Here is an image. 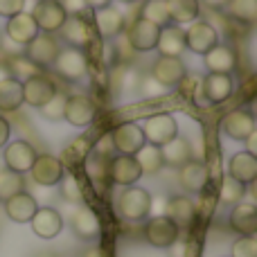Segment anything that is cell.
<instances>
[{"label":"cell","mask_w":257,"mask_h":257,"mask_svg":"<svg viewBox=\"0 0 257 257\" xmlns=\"http://www.w3.org/2000/svg\"><path fill=\"white\" fill-rule=\"evenodd\" d=\"M140 128H142V136H145V142L154 147L167 145L172 138L178 136V124L174 120V115H169V113L149 115L147 120L140 122Z\"/></svg>","instance_id":"6da1fadb"},{"label":"cell","mask_w":257,"mask_h":257,"mask_svg":"<svg viewBox=\"0 0 257 257\" xmlns=\"http://www.w3.org/2000/svg\"><path fill=\"white\" fill-rule=\"evenodd\" d=\"M151 199H154V196H151L145 187L131 185L120 194L117 210H120V214L126 219V221H142V219L149 217Z\"/></svg>","instance_id":"7a4b0ae2"},{"label":"cell","mask_w":257,"mask_h":257,"mask_svg":"<svg viewBox=\"0 0 257 257\" xmlns=\"http://www.w3.org/2000/svg\"><path fill=\"white\" fill-rule=\"evenodd\" d=\"M54 72L66 81H81L88 75V57L84 50L77 48H63L59 50V57L54 59Z\"/></svg>","instance_id":"3957f363"},{"label":"cell","mask_w":257,"mask_h":257,"mask_svg":"<svg viewBox=\"0 0 257 257\" xmlns=\"http://www.w3.org/2000/svg\"><path fill=\"white\" fill-rule=\"evenodd\" d=\"M30 14L36 21L39 30L45 32V34L59 32L63 27V23L68 21V14H66V9L61 7L59 0H36Z\"/></svg>","instance_id":"277c9868"},{"label":"cell","mask_w":257,"mask_h":257,"mask_svg":"<svg viewBox=\"0 0 257 257\" xmlns=\"http://www.w3.org/2000/svg\"><path fill=\"white\" fill-rule=\"evenodd\" d=\"M3 165L5 169H12V172L16 174H27L32 169V165H34L36 160V149L30 145L27 140H14V142H7V145L3 147Z\"/></svg>","instance_id":"5b68a950"},{"label":"cell","mask_w":257,"mask_h":257,"mask_svg":"<svg viewBox=\"0 0 257 257\" xmlns=\"http://www.w3.org/2000/svg\"><path fill=\"white\" fill-rule=\"evenodd\" d=\"M23 50H25L23 54H25V57L34 63V66L50 68L54 63V59L59 57V50H61V48H59V41L54 39L52 34L39 32V34H36Z\"/></svg>","instance_id":"8992f818"},{"label":"cell","mask_w":257,"mask_h":257,"mask_svg":"<svg viewBox=\"0 0 257 257\" xmlns=\"http://www.w3.org/2000/svg\"><path fill=\"white\" fill-rule=\"evenodd\" d=\"M178 237H181V228L165 214L163 217H151L145 223V239L154 248H169Z\"/></svg>","instance_id":"52a82bcc"},{"label":"cell","mask_w":257,"mask_h":257,"mask_svg":"<svg viewBox=\"0 0 257 257\" xmlns=\"http://www.w3.org/2000/svg\"><path fill=\"white\" fill-rule=\"evenodd\" d=\"M95 102L88 95H70L66 97V108H63V120L75 128H86L95 120Z\"/></svg>","instance_id":"ba28073f"},{"label":"cell","mask_w":257,"mask_h":257,"mask_svg":"<svg viewBox=\"0 0 257 257\" xmlns=\"http://www.w3.org/2000/svg\"><path fill=\"white\" fill-rule=\"evenodd\" d=\"M219 43V34L208 21H201L196 18L194 23H190V27L185 30V48L194 54L203 57L210 48Z\"/></svg>","instance_id":"9c48e42d"},{"label":"cell","mask_w":257,"mask_h":257,"mask_svg":"<svg viewBox=\"0 0 257 257\" xmlns=\"http://www.w3.org/2000/svg\"><path fill=\"white\" fill-rule=\"evenodd\" d=\"M30 174H32V178H34L36 185L54 187V185H59V181L63 178L66 167H63L61 158H57V156L41 154V156H36V160H34V165H32Z\"/></svg>","instance_id":"30bf717a"},{"label":"cell","mask_w":257,"mask_h":257,"mask_svg":"<svg viewBox=\"0 0 257 257\" xmlns=\"http://www.w3.org/2000/svg\"><path fill=\"white\" fill-rule=\"evenodd\" d=\"M158 34H160L158 25H154V23L138 16L136 21L131 23V27L126 30L124 39H126L128 48L136 50V52H149V50H154L156 43H158Z\"/></svg>","instance_id":"8fae6325"},{"label":"cell","mask_w":257,"mask_h":257,"mask_svg":"<svg viewBox=\"0 0 257 257\" xmlns=\"http://www.w3.org/2000/svg\"><path fill=\"white\" fill-rule=\"evenodd\" d=\"M149 75L156 81H160L165 88H172V86L183 84V79L187 77V68L181 57H158L151 66Z\"/></svg>","instance_id":"7c38bea8"},{"label":"cell","mask_w":257,"mask_h":257,"mask_svg":"<svg viewBox=\"0 0 257 257\" xmlns=\"http://www.w3.org/2000/svg\"><path fill=\"white\" fill-rule=\"evenodd\" d=\"M140 178H142V169L133 156L117 154L111 158V163H108V181L111 183L122 185V187H131Z\"/></svg>","instance_id":"4fadbf2b"},{"label":"cell","mask_w":257,"mask_h":257,"mask_svg":"<svg viewBox=\"0 0 257 257\" xmlns=\"http://www.w3.org/2000/svg\"><path fill=\"white\" fill-rule=\"evenodd\" d=\"M39 32L41 30H39V25H36V21L32 18V14L30 12H21V14H16V16H9L7 18L3 34L7 36L9 41H14L16 45L25 48V45L30 43V41L39 34Z\"/></svg>","instance_id":"5bb4252c"},{"label":"cell","mask_w":257,"mask_h":257,"mask_svg":"<svg viewBox=\"0 0 257 257\" xmlns=\"http://www.w3.org/2000/svg\"><path fill=\"white\" fill-rule=\"evenodd\" d=\"M113 140V149H117V154L124 156H136V151L145 145V136H142V128L136 122H124L111 133Z\"/></svg>","instance_id":"9a60e30c"},{"label":"cell","mask_w":257,"mask_h":257,"mask_svg":"<svg viewBox=\"0 0 257 257\" xmlns=\"http://www.w3.org/2000/svg\"><path fill=\"white\" fill-rule=\"evenodd\" d=\"M32 232L41 239H54L63 230V217L54 208H39L30 219Z\"/></svg>","instance_id":"2e32d148"},{"label":"cell","mask_w":257,"mask_h":257,"mask_svg":"<svg viewBox=\"0 0 257 257\" xmlns=\"http://www.w3.org/2000/svg\"><path fill=\"white\" fill-rule=\"evenodd\" d=\"M54 93H57L54 84L45 75H41V72L23 81V102L34 108H41Z\"/></svg>","instance_id":"e0dca14e"},{"label":"cell","mask_w":257,"mask_h":257,"mask_svg":"<svg viewBox=\"0 0 257 257\" xmlns=\"http://www.w3.org/2000/svg\"><path fill=\"white\" fill-rule=\"evenodd\" d=\"M203 95L210 104H223L232 97L235 93V79L232 75H217V72H208V77L201 84Z\"/></svg>","instance_id":"ac0fdd59"},{"label":"cell","mask_w":257,"mask_h":257,"mask_svg":"<svg viewBox=\"0 0 257 257\" xmlns=\"http://www.w3.org/2000/svg\"><path fill=\"white\" fill-rule=\"evenodd\" d=\"M221 128L232 140H246L250 133H255V117L248 108H237L221 120Z\"/></svg>","instance_id":"d6986e66"},{"label":"cell","mask_w":257,"mask_h":257,"mask_svg":"<svg viewBox=\"0 0 257 257\" xmlns=\"http://www.w3.org/2000/svg\"><path fill=\"white\" fill-rule=\"evenodd\" d=\"M203 63L210 72H217V75H232V70L237 68V52L230 45L217 43L214 48H210L203 54Z\"/></svg>","instance_id":"ffe728a7"},{"label":"cell","mask_w":257,"mask_h":257,"mask_svg":"<svg viewBox=\"0 0 257 257\" xmlns=\"http://www.w3.org/2000/svg\"><path fill=\"white\" fill-rule=\"evenodd\" d=\"M59 32H61L63 41L70 48L84 50L93 43V30H90V25L81 16H68V21L63 23V27Z\"/></svg>","instance_id":"44dd1931"},{"label":"cell","mask_w":257,"mask_h":257,"mask_svg":"<svg viewBox=\"0 0 257 257\" xmlns=\"http://www.w3.org/2000/svg\"><path fill=\"white\" fill-rule=\"evenodd\" d=\"M208 167H205L203 163H199V160H190V163H185L183 167H178V183H181V187L185 192H190V194H199V192H203V187L208 185Z\"/></svg>","instance_id":"7402d4cb"},{"label":"cell","mask_w":257,"mask_h":257,"mask_svg":"<svg viewBox=\"0 0 257 257\" xmlns=\"http://www.w3.org/2000/svg\"><path fill=\"white\" fill-rule=\"evenodd\" d=\"M39 210V203L32 194H27L25 190L18 192V194L9 196L5 201V212L12 219L14 223H30V219L34 217V212Z\"/></svg>","instance_id":"603a6c76"},{"label":"cell","mask_w":257,"mask_h":257,"mask_svg":"<svg viewBox=\"0 0 257 257\" xmlns=\"http://www.w3.org/2000/svg\"><path fill=\"white\" fill-rule=\"evenodd\" d=\"M95 25H97V32L104 39H117L126 27L124 14H122L120 9H115L113 5L95 9Z\"/></svg>","instance_id":"cb8c5ba5"},{"label":"cell","mask_w":257,"mask_h":257,"mask_svg":"<svg viewBox=\"0 0 257 257\" xmlns=\"http://www.w3.org/2000/svg\"><path fill=\"white\" fill-rule=\"evenodd\" d=\"M156 50L160 52V57H181L185 52V32L181 30V25L169 23V25L160 27Z\"/></svg>","instance_id":"d4e9b609"},{"label":"cell","mask_w":257,"mask_h":257,"mask_svg":"<svg viewBox=\"0 0 257 257\" xmlns=\"http://www.w3.org/2000/svg\"><path fill=\"white\" fill-rule=\"evenodd\" d=\"M72 230H75V235L84 241L97 239L99 232H102V223H99V217L95 214V210L81 205V208L72 214Z\"/></svg>","instance_id":"484cf974"},{"label":"cell","mask_w":257,"mask_h":257,"mask_svg":"<svg viewBox=\"0 0 257 257\" xmlns=\"http://www.w3.org/2000/svg\"><path fill=\"white\" fill-rule=\"evenodd\" d=\"M230 228L235 232H239L241 237H253L257 232V208L253 203H237L232 205L230 212Z\"/></svg>","instance_id":"4316f807"},{"label":"cell","mask_w":257,"mask_h":257,"mask_svg":"<svg viewBox=\"0 0 257 257\" xmlns=\"http://www.w3.org/2000/svg\"><path fill=\"white\" fill-rule=\"evenodd\" d=\"M228 176H232L244 185H253L257 178V156L248 154V151L235 154L230 158V165H228Z\"/></svg>","instance_id":"83f0119b"},{"label":"cell","mask_w":257,"mask_h":257,"mask_svg":"<svg viewBox=\"0 0 257 257\" xmlns=\"http://www.w3.org/2000/svg\"><path fill=\"white\" fill-rule=\"evenodd\" d=\"M160 156H163V165H169V167L178 169L192 160V147L185 138L176 136V138H172L167 145L160 147Z\"/></svg>","instance_id":"f1b7e54d"},{"label":"cell","mask_w":257,"mask_h":257,"mask_svg":"<svg viewBox=\"0 0 257 257\" xmlns=\"http://www.w3.org/2000/svg\"><path fill=\"white\" fill-rule=\"evenodd\" d=\"M165 217H169L178 228H187L196 217V208L190 196H172L165 208Z\"/></svg>","instance_id":"f546056e"},{"label":"cell","mask_w":257,"mask_h":257,"mask_svg":"<svg viewBox=\"0 0 257 257\" xmlns=\"http://www.w3.org/2000/svg\"><path fill=\"white\" fill-rule=\"evenodd\" d=\"M169 12V23L172 25H185V23H194L201 14L199 0H165Z\"/></svg>","instance_id":"4dcf8cb0"},{"label":"cell","mask_w":257,"mask_h":257,"mask_svg":"<svg viewBox=\"0 0 257 257\" xmlns=\"http://www.w3.org/2000/svg\"><path fill=\"white\" fill-rule=\"evenodd\" d=\"M23 106V81L14 77H5L0 81V111L14 113Z\"/></svg>","instance_id":"1f68e13d"},{"label":"cell","mask_w":257,"mask_h":257,"mask_svg":"<svg viewBox=\"0 0 257 257\" xmlns=\"http://www.w3.org/2000/svg\"><path fill=\"white\" fill-rule=\"evenodd\" d=\"M223 9L230 18L246 25H253L257 21V0H228Z\"/></svg>","instance_id":"d6a6232c"},{"label":"cell","mask_w":257,"mask_h":257,"mask_svg":"<svg viewBox=\"0 0 257 257\" xmlns=\"http://www.w3.org/2000/svg\"><path fill=\"white\" fill-rule=\"evenodd\" d=\"M133 158L138 160L140 165L142 174H156L163 169V156H160V147H154V145H142L140 149L136 151Z\"/></svg>","instance_id":"836d02e7"},{"label":"cell","mask_w":257,"mask_h":257,"mask_svg":"<svg viewBox=\"0 0 257 257\" xmlns=\"http://www.w3.org/2000/svg\"><path fill=\"white\" fill-rule=\"evenodd\" d=\"M5 68H7V72H12L9 77H14V79H18V81H25L41 72V68L34 66L25 54H14V57H9L7 61H5Z\"/></svg>","instance_id":"e575fe53"},{"label":"cell","mask_w":257,"mask_h":257,"mask_svg":"<svg viewBox=\"0 0 257 257\" xmlns=\"http://www.w3.org/2000/svg\"><path fill=\"white\" fill-rule=\"evenodd\" d=\"M140 18L154 23L158 27L169 25V12H167V3L165 0H145L140 9Z\"/></svg>","instance_id":"d590c367"},{"label":"cell","mask_w":257,"mask_h":257,"mask_svg":"<svg viewBox=\"0 0 257 257\" xmlns=\"http://www.w3.org/2000/svg\"><path fill=\"white\" fill-rule=\"evenodd\" d=\"M246 196V185L239 181H235L232 176H223L221 181V190H219V199L223 205H237L241 203Z\"/></svg>","instance_id":"8d00e7d4"},{"label":"cell","mask_w":257,"mask_h":257,"mask_svg":"<svg viewBox=\"0 0 257 257\" xmlns=\"http://www.w3.org/2000/svg\"><path fill=\"white\" fill-rule=\"evenodd\" d=\"M25 190V178L23 174H16L12 169H0V201H7L9 196Z\"/></svg>","instance_id":"74e56055"},{"label":"cell","mask_w":257,"mask_h":257,"mask_svg":"<svg viewBox=\"0 0 257 257\" xmlns=\"http://www.w3.org/2000/svg\"><path fill=\"white\" fill-rule=\"evenodd\" d=\"M108 163H111L108 156H102V154H97V151H90V154L86 156V172H88V176L95 178V181L108 178Z\"/></svg>","instance_id":"f35d334b"},{"label":"cell","mask_w":257,"mask_h":257,"mask_svg":"<svg viewBox=\"0 0 257 257\" xmlns=\"http://www.w3.org/2000/svg\"><path fill=\"white\" fill-rule=\"evenodd\" d=\"M63 108H66V95L57 90V93H54L52 97H50L48 102L39 108V111H41V115H43L45 120L59 122V120H63Z\"/></svg>","instance_id":"ab89813d"},{"label":"cell","mask_w":257,"mask_h":257,"mask_svg":"<svg viewBox=\"0 0 257 257\" xmlns=\"http://www.w3.org/2000/svg\"><path fill=\"white\" fill-rule=\"evenodd\" d=\"M138 93L142 95L145 99H156V97H163L167 95L169 88H165L160 81H156L151 75H140V81H138Z\"/></svg>","instance_id":"60d3db41"},{"label":"cell","mask_w":257,"mask_h":257,"mask_svg":"<svg viewBox=\"0 0 257 257\" xmlns=\"http://www.w3.org/2000/svg\"><path fill=\"white\" fill-rule=\"evenodd\" d=\"M59 190H61L63 199L70 201V203H81V199H84V192H81L79 183L72 174H63V178L59 181Z\"/></svg>","instance_id":"b9f144b4"},{"label":"cell","mask_w":257,"mask_h":257,"mask_svg":"<svg viewBox=\"0 0 257 257\" xmlns=\"http://www.w3.org/2000/svg\"><path fill=\"white\" fill-rule=\"evenodd\" d=\"M232 257H257V239L253 237H239L232 244Z\"/></svg>","instance_id":"7bdbcfd3"},{"label":"cell","mask_w":257,"mask_h":257,"mask_svg":"<svg viewBox=\"0 0 257 257\" xmlns=\"http://www.w3.org/2000/svg\"><path fill=\"white\" fill-rule=\"evenodd\" d=\"M25 3L27 0H0V16L9 18V16H16V14L25 12Z\"/></svg>","instance_id":"ee69618b"},{"label":"cell","mask_w":257,"mask_h":257,"mask_svg":"<svg viewBox=\"0 0 257 257\" xmlns=\"http://www.w3.org/2000/svg\"><path fill=\"white\" fill-rule=\"evenodd\" d=\"M59 3H61V7L66 9L68 16H84V12L88 9L86 0H59Z\"/></svg>","instance_id":"f6af8a7d"},{"label":"cell","mask_w":257,"mask_h":257,"mask_svg":"<svg viewBox=\"0 0 257 257\" xmlns=\"http://www.w3.org/2000/svg\"><path fill=\"white\" fill-rule=\"evenodd\" d=\"M167 250H169V255L172 257H187V246H185V241H181V239L174 241Z\"/></svg>","instance_id":"bcb514c9"},{"label":"cell","mask_w":257,"mask_h":257,"mask_svg":"<svg viewBox=\"0 0 257 257\" xmlns=\"http://www.w3.org/2000/svg\"><path fill=\"white\" fill-rule=\"evenodd\" d=\"M9 133H12V126H9V122L5 120L3 115H0V149L9 142Z\"/></svg>","instance_id":"7dc6e473"},{"label":"cell","mask_w":257,"mask_h":257,"mask_svg":"<svg viewBox=\"0 0 257 257\" xmlns=\"http://www.w3.org/2000/svg\"><path fill=\"white\" fill-rule=\"evenodd\" d=\"M165 208H167V199H158V201L151 199V210H149V214H154V217H163V214H165Z\"/></svg>","instance_id":"c3c4849f"},{"label":"cell","mask_w":257,"mask_h":257,"mask_svg":"<svg viewBox=\"0 0 257 257\" xmlns=\"http://www.w3.org/2000/svg\"><path fill=\"white\" fill-rule=\"evenodd\" d=\"M113 0H86V5H88V9H102V7H108Z\"/></svg>","instance_id":"681fc988"},{"label":"cell","mask_w":257,"mask_h":257,"mask_svg":"<svg viewBox=\"0 0 257 257\" xmlns=\"http://www.w3.org/2000/svg\"><path fill=\"white\" fill-rule=\"evenodd\" d=\"M246 145H248V154H253L255 156V149H257V133H250L248 138H246Z\"/></svg>","instance_id":"f907efd6"},{"label":"cell","mask_w":257,"mask_h":257,"mask_svg":"<svg viewBox=\"0 0 257 257\" xmlns=\"http://www.w3.org/2000/svg\"><path fill=\"white\" fill-rule=\"evenodd\" d=\"M203 3L208 5V7H212V9H223L228 0H203Z\"/></svg>","instance_id":"816d5d0a"},{"label":"cell","mask_w":257,"mask_h":257,"mask_svg":"<svg viewBox=\"0 0 257 257\" xmlns=\"http://www.w3.org/2000/svg\"><path fill=\"white\" fill-rule=\"evenodd\" d=\"M84 257H102V253H99V250L95 248V250H88V253H86Z\"/></svg>","instance_id":"f5cc1de1"},{"label":"cell","mask_w":257,"mask_h":257,"mask_svg":"<svg viewBox=\"0 0 257 257\" xmlns=\"http://www.w3.org/2000/svg\"><path fill=\"white\" fill-rule=\"evenodd\" d=\"M117 3H124V5H131V3H136V0H117Z\"/></svg>","instance_id":"db71d44e"},{"label":"cell","mask_w":257,"mask_h":257,"mask_svg":"<svg viewBox=\"0 0 257 257\" xmlns=\"http://www.w3.org/2000/svg\"><path fill=\"white\" fill-rule=\"evenodd\" d=\"M36 257H54V255H48V253H43V255H36Z\"/></svg>","instance_id":"11a10c76"},{"label":"cell","mask_w":257,"mask_h":257,"mask_svg":"<svg viewBox=\"0 0 257 257\" xmlns=\"http://www.w3.org/2000/svg\"><path fill=\"white\" fill-rule=\"evenodd\" d=\"M3 167H5V165H3V160H0V169H3Z\"/></svg>","instance_id":"9f6ffc18"}]
</instances>
